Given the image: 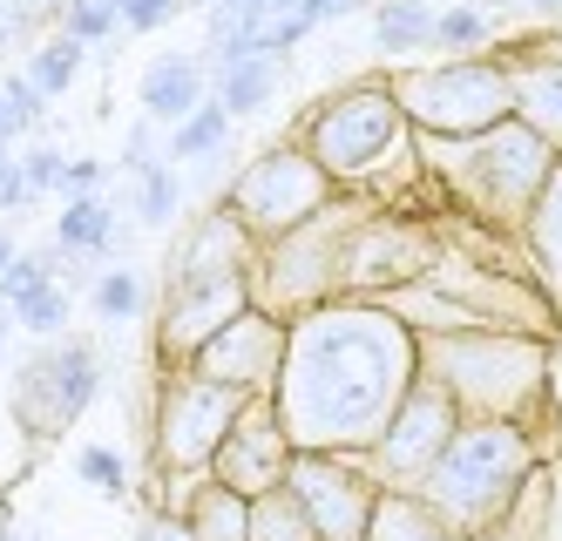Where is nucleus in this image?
<instances>
[{"instance_id": "f257e3e1", "label": "nucleus", "mask_w": 562, "mask_h": 541, "mask_svg": "<svg viewBox=\"0 0 562 541\" xmlns=\"http://www.w3.org/2000/svg\"><path fill=\"white\" fill-rule=\"evenodd\" d=\"M420 386V331L380 298H333L292 318L278 420L299 453H373L386 420Z\"/></svg>"}, {"instance_id": "f03ea898", "label": "nucleus", "mask_w": 562, "mask_h": 541, "mask_svg": "<svg viewBox=\"0 0 562 541\" xmlns=\"http://www.w3.org/2000/svg\"><path fill=\"white\" fill-rule=\"evenodd\" d=\"M536 467H542V453L521 420H468L414 501L448 534L481 541L521 508V494L536 487Z\"/></svg>"}, {"instance_id": "7ed1b4c3", "label": "nucleus", "mask_w": 562, "mask_h": 541, "mask_svg": "<svg viewBox=\"0 0 562 541\" xmlns=\"http://www.w3.org/2000/svg\"><path fill=\"white\" fill-rule=\"evenodd\" d=\"M420 372L448 386L468 420H521L542 406L549 339L542 331H420Z\"/></svg>"}, {"instance_id": "20e7f679", "label": "nucleus", "mask_w": 562, "mask_h": 541, "mask_svg": "<svg viewBox=\"0 0 562 541\" xmlns=\"http://www.w3.org/2000/svg\"><path fill=\"white\" fill-rule=\"evenodd\" d=\"M407 136H414V122L400 109L393 81H352V89L326 95L305 115L299 149L346 190V183H373L386 162L407 149Z\"/></svg>"}, {"instance_id": "39448f33", "label": "nucleus", "mask_w": 562, "mask_h": 541, "mask_svg": "<svg viewBox=\"0 0 562 541\" xmlns=\"http://www.w3.org/2000/svg\"><path fill=\"white\" fill-rule=\"evenodd\" d=\"M393 95L407 109L414 136L427 143H474L515 122V89L508 68L488 55H461V61H434V68H393Z\"/></svg>"}, {"instance_id": "423d86ee", "label": "nucleus", "mask_w": 562, "mask_h": 541, "mask_svg": "<svg viewBox=\"0 0 562 541\" xmlns=\"http://www.w3.org/2000/svg\"><path fill=\"white\" fill-rule=\"evenodd\" d=\"M448 162H440V177H448L481 217H502V224H521L536 211L542 183L555 177V149L529 129V122H502V129L474 136V143H440Z\"/></svg>"}, {"instance_id": "0eeeda50", "label": "nucleus", "mask_w": 562, "mask_h": 541, "mask_svg": "<svg viewBox=\"0 0 562 541\" xmlns=\"http://www.w3.org/2000/svg\"><path fill=\"white\" fill-rule=\"evenodd\" d=\"M333 203H339V183L318 170L299 143H278V149L251 156L245 170L231 177V190H224V211L251 230L258 251H265V244H285L305 224H318Z\"/></svg>"}, {"instance_id": "6e6552de", "label": "nucleus", "mask_w": 562, "mask_h": 541, "mask_svg": "<svg viewBox=\"0 0 562 541\" xmlns=\"http://www.w3.org/2000/svg\"><path fill=\"white\" fill-rule=\"evenodd\" d=\"M245 406H251L245 393H231V386L204 380V372H190V365L164 372V386H156V427H149L156 433L149 440L156 447V474H177L183 487L204 481Z\"/></svg>"}, {"instance_id": "1a4fd4ad", "label": "nucleus", "mask_w": 562, "mask_h": 541, "mask_svg": "<svg viewBox=\"0 0 562 541\" xmlns=\"http://www.w3.org/2000/svg\"><path fill=\"white\" fill-rule=\"evenodd\" d=\"M468 427V413L454 406L448 386H434L420 372V386L400 399V413L386 420V433L373 440V453H359L367 461V474L386 487V494H420L427 474L440 467V453L454 447V433Z\"/></svg>"}, {"instance_id": "9d476101", "label": "nucleus", "mask_w": 562, "mask_h": 541, "mask_svg": "<svg viewBox=\"0 0 562 541\" xmlns=\"http://www.w3.org/2000/svg\"><path fill=\"white\" fill-rule=\"evenodd\" d=\"M285 487L312 515L318 541H373V521L386 508V487L367 474V461H352V453H299Z\"/></svg>"}, {"instance_id": "9b49d317", "label": "nucleus", "mask_w": 562, "mask_h": 541, "mask_svg": "<svg viewBox=\"0 0 562 541\" xmlns=\"http://www.w3.org/2000/svg\"><path fill=\"white\" fill-rule=\"evenodd\" d=\"M95 393H102V359H95V346L61 339V346H48L42 359L21 372L14 413H21L27 433H68V427L89 413Z\"/></svg>"}, {"instance_id": "f8f14e48", "label": "nucleus", "mask_w": 562, "mask_h": 541, "mask_svg": "<svg viewBox=\"0 0 562 541\" xmlns=\"http://www.w3.org/2000/svg\"><path fill=\"white\" fill-rule=\"evenodd\" d=\"M285 346H292V325L271 318L265 305H251L245 318H231L217 339L190 359V372H204V380L245 393V399H265L278 393V372H285Z\"/></svg>"}, {"instance_id": "ddd939ff", "label": "nucleus", "mask_w": 562, "mask_h": 541, "mask_svg": "<svg viewBox=\"0 0 562 541\" xmlns=\"http://www.w3.org/2000/svg\"><path fill=\"white\" fill-rule=\"evenodd\" d=\"M427 271H434V244L420 224L352 211L346 244H339V298H359L367 284H420Z\"/></svg>"}, {"instance_id": "4468645a", "label": "nucleus", "mask_w": 562, "mask_h": 541, "mask_svg": "<svg viewBox=\"0 0 562 541\" xmlns=\"http://www.w3.org/2000/svg\"><path fill=\"white\" fill-rule=\"evenodd\" d=\"M292 461H299V447L285 433V420H278V399H251L245 413H237V427L231 440L217 447V461H211V481L237 487L245 501H265V494H278L292 481Z\"/></svg>"}, {"instance_id": "2eb2a0df", "label": "nucleus", "mask_w": 562, "mask_h": 541, "mask_svg": "<svg viewBox=\"0 0 562 541\" xmlns=\"http://www.w3.org/2000/svg\"><path fill=\"white\" fill-rule=\"evenodd\" d=\"M251 305H258L251 298V278H217V284L164 291V325H156V359H164V372L190 365L231 318H245Z\"/></svg>"}, {"instance_id": "dca6fc26", "label": "nucleus", "mask_w": 562, "mask_h": 541, "mask_svg": "<svg viewBox=\"0 0 562 541\" xmlns=\"http://www.w3.org/2000/svg\"><path fill=\"white\" fill-rule=\"evenodd\" d=\"M251 271H258V244H251V230L217 203V211L177 244V258H170V291H183V284H217V278H251Z\"/></svg>"}, {"instance_id": "f3484780", "label": "nucleus", "mask_w": 562, "mask_h": 541, "mask_svg": "<svg viewBox=\"0 0 562 541\" xmlns=\"http://www.w3.org/2000/svg\"><path fill=\"white\" fill-rule=\"evenodd\" d=\"M502 68H508V89H515V122H529L562 156V48L555 41H536V48L502 55Z\"/></svg>"}, {"instance_id": "a211bd4d", "label": "nucleus", "mask_w": 562, "mask_h": 541, "mask_svg": "<svg viewBox=\"0 0 562 541\" xmlns=\"http://www.w3.org/2000/svg\"><path fill=\"white\" fill-rule=\"evenodd\" d=\"M136 102H143V122H170V129H177V122H190L196 109L211 102V95H204V61H190V55L149 61Z\"/></svg>"}, {"instance_id": "6ab92c4d", "label": "nucleus", "mask_w": 562, "mask_h": 541, "mask_svg": "<svg viewBox=\"0 0 562 541\" xmlns=\"http://www.w3.org/2000/svg\"><path fill=\"white\" fill-rule=\"evenodd\" d=\"M177 515L190 521V534H196V541H251V501H245L237 487L211 481V474L183 487Z\"/></svg>"}, {"instance_id": "aec40b11", "label": "nucleus", "mask_w": 562, "mask_h": 541, "mask_svg": "<svg viewBox=\"0 0 562 541\" xmlns=\"http://www.w3.org/2000/svg\"><path fill=\"white\" fill-rule=\"evenodd\" d=\"M521 237H529V258L542 271V298L562 312V162H555V177L542 183L536 211L521 217Z\"/></svg>"}, {"instance_id": "412c9836", "label": "nucleus", "mask_w": 562, "mask_h": 541, "mask_svg": "<svg viewBox=\"0 0 562 541\" xmlns=\"http://www.w3.org/2000/svg\"><path fill=\"white\" fill-rule=\"evenodd\" d=\"M278 81H285V61L278 55H245V61H231V68H217V109H231V115H251V109H265L271 95H278Z\"/></svg>"}, {"instance_id": "4be33fe9", "label": "nucleus", "mask_w": 562, "mask_h": 541, "mask_svg": "<svg viewBox=\"0 0 562 541\" xmlns=\"http://www.w3.org/2000/svg\"><path fill=\"white\" fill-rule=\"evenodd\" d=\"M55 244H61L68 258H102V251H115V211H109V196H75V203H61Z\"/></svg>"}, {"instance_id": "5701e85b", "label": "nucleus", "mask_w": 562, "mask_h": 541, "mask_svg": "<svg viewBox=\"0 0 562 541\" xmlns=\"http://www.w3.org/2000/svg\"><path fill=\"white\" fill-rule=\"evenodd\" d=\"M434 21H440V8H427V0H380L373 48L380 55H420V48H434Z\"/></svg>"}, {"instance_id": "b1692460", "label": "nucleus", "mask_w": 562, "mask_h": 541, "mask_svg": "<svg viewBox=\"0 0 562 541\" xmlns=\"http://www.w3.org/2000/svg\"><path fill=\"white\" fill-rule=\"evenodd\" d=\"M251 541H318V528L299 508V494L278 487V494H265V501H251Z\"/></svg>"}, {"instance_id": "393cba45", "label": "nucleus", "mask_w": 562, "mask_h": 541, "mask_svg": "<svg viewBox=\"0 0 562 541\" xmlns=\"http://www.w3.org/2000/svg\"><path fill=\"white\" fill-rule=\"evenodd\" d=\"M75 75H82V41H75V34H48L42 48L27 55V81H34V89H42L48 102L68 95V81H75Z\"/></svg>"}, {"instance_id": "a878e982", "label": "nucleus", "mask_w": 562, "mask_h": 541, "mask_svg": "<svg viewBox=\"0 0 562 541\" xmlns=\"http://www.w3.org/2000/svg\"><path fill=\"white\" fill-rule=\"evenodd\" d=\"M231 109H217V102H204L190 122H177L170 129V162H196V156H217L224 143H231Z\"/></svg>"}, {"instance_id": "bb28decb", "label": "nucleus", "mask_w": 562, "mask_h": 541, "mask_svg": "<svg viewBox=\"0 0 562 541\" xmlns=\"http://www.w3.org/2000/svg\"><path fill=\"white\" fill-rule=\"evenodd\" d=\"M89 305H95V318H109V325H130L143 305H149V291H143V271H102L95 278V291H89Z\"/></svg>"}, {"instance_id": "cd10ccee", "label": "nucleus", "mask_w": 562, "mask_h": 541, "mask_svg": "<svg viewBox=\"0 0 562 541\" xmlns=\"http://www.w3.org/2000/svg\"><path fill=\"white\" fill-rule=\"evenodd\" d=\"M488 41H495V21L481 14V8H440L434 48H448V55L461 61V55H474V48H488Z\"/></svg>"}, {"instance_id": "c85d7f7f", "label": "nucleus", "mask_w": 562, "mask_h": 541, "mask_svg": "<svg viewBox=\"0 0 562 541\" xmlns=\"http://www.w3.org/2000/svg\"><path fill=\"white\" fill-rule=\"evenodd\" d=\"M75 481L95 487L102 501H123V494H130V461L115 447H82V453H75Z\"/></svg>"}, {"instance_id": "c756f323", "label": "nucleus", "mask_w": 562, "mask_h": 541, "mask_svg": "<svg viewBox=\"0 0 562 541\" xmlns=\"http://www.w3.org/2000/svg\"><path fill=\"white\" fill-rule=\"evenodd\" d=\"M115 27H123V0H61V34H75L82 48L109 41Z\"/></svg>"}, {"instance_id": "7c9ffc66", "label": "nucleus", "mask_w": 562, "mask_h": 541, "mask_svg": "<svg viewBox=\"0 0 562 541\" xmlns=\"http://www.w3.org/2000/svg\"><path fill=\"white\" fill-rule=\"evenodd\" d=\"M177 211H183V183H177V170H170V162H156V170L143 177L136 217H143L149 230H164V224H177Z\"/></svg>"}, {"instance_id": "2f4dec72", "label": "nucleus", "mask_w": 562, "mask_h": 541, "mask_svg": "<svg viewBox=\"0 0 562 541\" xmlns=\"http://www.w3.org/2000/svg\"><path fill=\"white\" fill-rule=\"evenodd\" d=\"M55 264H61L55 251H21V258H14V271L0 278V305L14 312V305H27V298H34V291H48V284H55Z\"/></svg>"}, {"instance_id": "473e14b6", "label": "nucleus", "mask_w": 562, "mask_h": 541, "mask_svg": "<svg viewBox=\"0 0 562 541\" xmlns=\"http://www.w3.org/2000/svg\"><path fill=\"white\" fill-rule=\"evenodd\" d=\"M14 318H21L27 331H42V339H55V331L68 325V291H61V284H48V291H34L27 305H14Z\"/></svg>"}, {"instance_id": "72a5a7b5", "label": "nucleus", "mask_w": 562, "mask_h": 541, "mask_svg": "<svg viewBox=\"0 0 562 541\" xmlns=\"http://www.w3.org/2000/svg\"><path fill=\"white\" fill-rule=\"evenodd\" d=\"M21 177H27L34 196H48V190H61V177H68V156H55V149H27V156H21Z\"/></svg>"}, {"instance_id": "f704fd0d", "label": "nucleus", "mask_w": 562, "mask_h": 541, "mask_svg": "<svg viewBox=\"0 0 562 541\" xmlns=\"http://www.w3.org/2000/svg\"><path fill=\"white\" fill-rule=\"evenodd\" d=\"M183 14V0H123V27L130 34H156L164 21H177Z\"/></svg>"}, {"instance_id": "c9c22d12", "label": "nucleus", "mask_w": 562, "mask_h": 541, "mask_svg": "<svg viewBox=\"0 0 562 541\" xmlns=\"http://www.w3.org/2000/svg\"><path fill=\"white\" fill-rule=\"evenodd\" d=\"M102 177H109V162H95V156H68L61 196H68V203H75V196H102Z\"/></svg>"}, {"instance_id": "e433bc0d", "label": "nucleus", "mask_w": 562, "mask_h": 541, "mask_svg": "<svg viewBox=\"0 0 562 541\" xmlns=\"http://www.w3.org/2000/svg\"><path fill=\"white\" fill-rule=\"evenodd\" d=\"M123 170H130L136 183L156 170V122H136V129H130V143H123Z\"/></svg>"}, {"instance_id": "4c0bfd02", "label": "nucleus", "mask_w": 562, "mask_h": 541, "mask_svg": "<svg viewBox=\"0 0 562 541\" xmlns=\"http://www.w3.org/2000/svg\"><path fill=\"white\" fill-rule=\"evenodd\" d=\"M0 89H8V102L21 109V122H27V129H42V115H48V95L34 89L27 75H8V81H0Z\"/></svg>"}, {"instance_id": "58836bf2", "label": "nucleus", "mask_w": 562, "mask_h": 541, "mask_svg": "<svg viewBox=\"0 0 562 541\" xmlns=\"http://www.w3.org/2000/svg\"><path fill=\"white\" fill-rule=\"evenodd\" d=\"M143 541H196V534H190V521H183L177 508H156V515L143 521Z\"/></svg>"}, {"instance_id": "ea45409f", "label": "nucleus", "mask_w": 562, "mask_h": 541, "mask_svg": "<svg viewBox=\"0 0 562 541\" xmlns=\"http://www.w3.org/2000/svg\"><path fill=\"white\" fill-rule=\"evenodd\" d=\"M359 8V0H299V14L312 21V27H326V21H346Z\"/></svg>"}, {"instance_id": "a19ab883", "label": "nucleus", "mask_w": 562, "mask_h": 541, "mask_svg": "<svg viewBox=\"0 0 562 541\" xmlns=\"http://www.w3.org/2000/svg\"><path fill=\"white\" fill-rule=\"evenodd\" d=\"M48 8H61V0H8V8H0V14H8V21L21 27V21H42Z\"/></svg>"}, {"instance_id": "79ce46f5", "label": "nucleus", "mask_w": 562, "mask_h": 541, "mask_svg": "<svg viewBox=\"0 0 562 541\" xmlns=\"http://www.w3.org/2000/svg\"><path fill=\"white\" fill-rule=\"evenodd\" d=\"M21 129H27V122H21V109L8 102V89H0V149H8V143H14Z\"/></svg>"}, {"instance_id": "37998d69", "label": "nucleus", "mask_w": 562, "mask_h": 541, "mask_svg": "<svg viewBox=\"0 0 562 541\" xmlns=\"http://www.w3.org/2000/svg\"><path fill=\"white\" fill-rule=\"evenodd\" d=\"M14 258H21V244H14V230H0V278L14 271Z\"/></svg>"}, {"instance_id": "c03bdc74", "label": "nucleus", "mask_w": 562, "mask_h": 541, "mask_svg": "<svg viewBox=\"0 0 562 541\" xmlns=\"http://www.w3.org/2000/svg\"><path fill=\"white\" fill-rule=\"evenodd\" d=\"M529 14H562V0H521Z\"/></svg>"}, {"instance_id": "a18cd8bd", "label": "nucleus", "mask_w": 562, "mask_h": 541, "mask_svg": "<svg viewBox=\"0 0 562 541\" xmlns=\"http://www.w3.org/2000/svg\"><path fill=\"white\" fill-rule=\"evenodd\" d=\"M481 541H521V534H515V521H502L495 534H481Z\"/></svg>"}, {"instance_id": "49530a36", "label": "nucleus", "mask_w": 562, "mask_h": 541, "mask_svg": "<svg viewBox=\"0 0 562 541\" xmlns=\"http://www.w3.org/2000/svg\"><path fill=\"white\" fill-rule=\"evenodd\" d=\"M8 41H14V21H8V14H0V55H8Z\"/></svg>"}, {"instance_id": "de8ad7c7", "label": "nucleus", "mask_w": 562, "mask_h": 541, "mask_svg": "<svg viewBox=\"0 0 562 541\" xmlns=\"http://www.w3.org/2000/svg\"><path fill=\"white\" fill-rule=\"evenodd\" d=\"M0 352H8V318H0Z\"/></svg>"}, {"instance_id": "09e8293b", "label": "nucleus", "mask_w": 562, "mask_h": 541, "mask_svg": "<svg viewBox=\"0 0 562 541\" xmlns=\"http://www.w3.org/2000/svg\"><path fill=\"white\" fill-rule=\"evenodd\" d=\"M0 541H21V534H8V528H0Z\"/></svg>"}]
</instances>
